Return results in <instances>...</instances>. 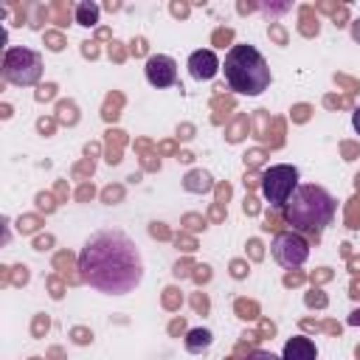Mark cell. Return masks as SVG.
Wrapping results in <instances>:
<instances>
[{
	"instance_id": "cell-8",
	"label": "cell",
	"mask_w": 360,
	"mask_h": 360,
	"mask_svg": "<svg viewBox=\"0 0 360 360\" xmlns=\"http://www.w3.org/2000/svg\"><path fill=\"white\" fill-rule=\"evenodd\" d=\"M219 70H222V62H219V56H217L211 48H200V51H194V53L188 56V73H191L197 82H208V79H214Z\"/></svg>"
},
{
	"instance_id": "cell-3",
	"label": "cell",
	"mask_w": 360,
	"mask_h": 360,
	"mask_svg": "<svg viewBox=\"0 0 360 360\" xmlns=\"http://www.w3.org/2000/svg\"><path fill=\"white\" fill-rule=\"evenodd\" d=\"M222 70H225L228 87L239 96H259L270 87V79H273L270 65L262 56V51L256 45H248V42L231 45V51L225 53Z\"/></svg>"
},
{
	"instance_id": "cell-6",
	"label": "cell",
	"mask_w": 360,
	"mask_h": 360,
	"mask_svg": "<svg viewBox=\"0 0 360 360\" xmlns=\"http://www.w3.org/2000/svg\"><path fill=\"white\" fill-rule=\"evenodd\" d=\"M270 253H273V259H276L281 267L295 270V267H301V264L309 259V242H307L298 231H281V233L273 236Z\"/></svg>"
},
{
	"instance_id": "cell-14",
	"label": "cell",
	"mask_w": 360,
	"mask_h": 360,
	"mask_svg": "<svg viewBox=\"0 0 360 360\" xmlns=\"http://www.w3.org/2000/svg\"><path fill=\"white\" fill-rule=\"evenodd\" d=\"M352 127H354V132L360 135V104H357L354 112H352Z\"/></svg>"
},
{
	"instance_id": "cell-2",
	"label": "cell",
	"mask_w": 360,
	"mask_h": 360,
	"mask_svg": "<svg viewBox=\"0 0 360 360\" xmlns=\"http://www.w3.org/2000/svg\"><path fill=\"white\" fill-rule=\"evenodd\" d=\"M335 208H338V200L323 186L304 183V186L295 188V194L284 205V219L298 233L321 236L326 231V225H332Z\"/></svg>"
},
{
	"instance_id": "cell-7",
	"label": "cell",
	"mask_w": 360,
	"mask_h": 360,
	"mask_svg": "<svg viewBox=\"0 0 360 360\" xmlns=\"http://www.w3.org/2000/svg\"><path fill=\"white\" fill-rule=\"evenodd\" d=\"M143 73H146V82L152 87H172L177 82V62L166 53H152L143 65Z\"/></svg>"
},
{
	"instance_id": "cell-9",
	"label": "cell",
	"mask_w": 360,
	"mask_h": 360,
	"mask_svg": "<svg viewBox=\"0 0 360 360\" xmlns=\"http://www.w3.org/2000/svg\"><path fill=\"white\" fill-rule=\"evenodd\" d=\"M281 360H318V349L309 338L304 335H295L284 343V352H281Z\"/></svg>"
},
{
	"instance_id": "cell-12",
	"label": "cell",
	"mask_w": 360,
	"mask_h": 360,
	"mask_svg": "<svg viewBox=\"0 0 360 360\" xmlns=\"http://www.w3.org/2000/svg\"><path fill=\"white\" fill-rule=\"evenodd\" d=\"M98 17H101V8H98V3H93V0H82V3H76V8H73V20H76L79 25H84V28L98 25Z\"/></svg>"
},
{
	"instance_id": "cell-5",
	"label": "cell",
	"mask_w": 360,
	"mask_h": 360,
	"mask_svg": "<svg viewBox=\"0 0 360 360\" xmlns=\"http://www.w3.org/2000/svg\"><path fill=\"white\" fill-rule=\"evenodd\" d=\"M259 188H262V197L267 200V205L273 211H278V208L284 211V205L290 202V197L298 188V169L290 163H276V166L262 172Z\"/></svg>"
},
{
	"instance_id": "cell-4",
	"label": "cell",
	"mask_w": 360,
	"mask_h": 360,
	"mask_svg": "<svg viewBox=\"0 0 360 360\" xmlns=\"http://www.w3.org/2000/svg\"><path fill=\"white\" fill-rule=\"evenodd\" d=\"M3 79L17 87H31L42 79V56L34 48L11 45L3 53Z\"/></svg>"
},
{
	"instance_id": "cell-13",
	"label": "cell",
	"mask_w": 360,
	"mask_h": 360,
	"mask_svg": "<svg viewBox=\"0 0 360 360\" xmlns=\"http://www.w3.org/2000/svg\"><path fill=\"white\" fill-rule=\"evenodd\" d=\"M245 360H281V357H276V354L267 352V349H256V352H250Z\"/></svg>"
},
{
	"instance_id": "cell-11",
	"label": "cell",
	"mask_w": 360,
	"mask_h": 360,
	"mask_svg": "<svg viewBox=\"0 0 360 360\" xmlns=\"http://www.w3.org/2000/svg\"><path fill=\"white\" fill-rule=\"evenodd\" d=\"M183 188L191 191V194H208V191L214 188V177H211V172H205V169H191V172L183 177Z\"/></svg>"
},
{
	"instance_id": "cell-15",
	"label": "cell",
	"mask_w": 360,
	"mask_h": 360,
	"mask_svg": "<svg viewBox=\"0 0 360 360\" xmlns=\"http://www.w3.org/2000/svg\"><path fill=\"white\" fill-rule=\"evenodd\" d=\"M349 323H352V326H360V309H354V312L349 315Z\"/></svg>"
},
{
	"instance_id": "cell-10",
	"label": "cell",
	"mask_w": 360,
	"mask_h": 360,
	"mask_svg": "<svg viewBox=\"0 0 360 360\" xmlns=\"http://www.w3.org/2000/svg\"><path fill=\"white\" fill-rule=\"evenodd\" d=\"M186 352H191V354H202V352H208L211 349V343H214V335H211V329H205V326H194V329H188L186 332Z\"/></svg>"
},
{
	"instance_id": "cell-1",
	"label": "cell",
	"mask_w": 360,
	"mask_h": 360,
	"mask_svg": "<svg viewBox=\"0 0 360 360\" xmlns=\"http://www.w3.org/2000/svg\"><path fill=\"white\" fill-rule=\"evenodd\" d=\"M79 276L98 292L124 295L143 278V259L138 245L118 228L96 231L79 250Z\"/></svg>"
}]
</instances>
